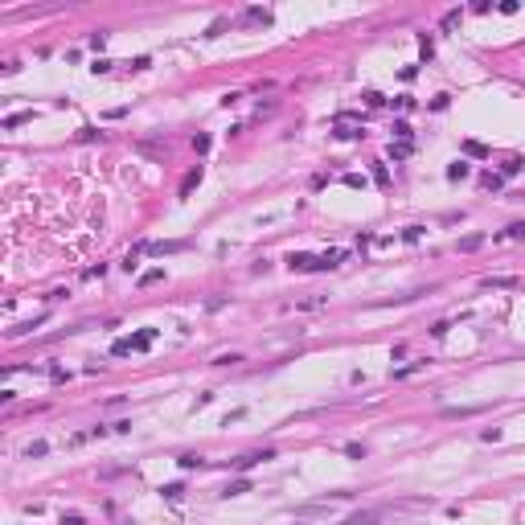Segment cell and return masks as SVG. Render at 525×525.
Here are the masks:
<instances>
[{"label":"cell","instance_id":"21","mask_svg":"<svg viewBox=\"0 0 525 525\" xmlns=\"http://www.w3.org/2000/svg\"><path fill=\"white\" fill-rule=\"evenodd\" d=\"M197 181H201V168H193L189 177H185V185H181V193H189V189H193V185H197Z\"/></svg>","mask_w":525,"mask_h":525},{"label":"cell","instance_id":"16","mask_svg":"<svg viewBox=\"0 0 525 525\" xmlns=\"http://www.w3.org/2000/svg\"><path fill=\"white\" fill-rule=\"evenodd\" d=\"M390 156L394 160H406L411 156V144H390Z\"/></svg>","mask_w":525,"mask_h":525},{"label":"cell","instance_id":"17","mask_svg":"<svg viewBox=\"0 0 525 525\" xmlns=\"http://www.w3.org/2000/svg\"><path fill=\"white\" fill-rule=\"evenodd\" d=\"M480 185H484V189H501V172H484Z\"/></svg>","mask_w":525,"mask_h":525},{"label":"cell","instance_id":"6","mask_svg":"<svg viewBox=\"0 0 525 525\" xmlns=\"http://www.w3.org/2000/svg\"><path fill=\"white\" fill-rule=\"evenodd\" d=\"M21 123H33V111H17V115H9V119H5V132L21 128Z\"/></svg>","mask_w":525,"mask_h":525},{"label":"cell","instance_id":"10","mask_svg":"<svg viewBox=\"0 0 525 525\" xmlns=\"http://www.w3.org/2000/svg\"><path fill=\"white\" fill-rule=\"evenodd\" d=\"M177 464H181V468H185V472H193V468H205V459H201V455H193V451H189V455H181V459H177Z\"/></svg>","mask_w":525,"mask_h":525},{"label":"cell","instance_id":"18","mask_svg":"<svg viewBox=\"0 0 525 525\" xmlns=\"http://www.w3.org/2000/svg\"><path fill=\"white\" fill-rule=\"evenodd\" d=\"M156 279H164V271H160V267H152V271L140 275V283H156Z\"/></svg>","mask_w":525,"mask_h":525},{"label":"cell","instance_id":"19","mask_svg":"<svg viewBox=\"0 0 525 525\" xmlns=\"http://www.w3.org/2000/svg\"><path fill=\"white\" fill-rule=\"evenodd\" d=\"M345 455H349V459H365V447H361V443H345Z\"/></svg>","mask_w":525,"mask_h":525},{"label":"cell","instance_id":"8","mask_svg":"<svg viewBox=\"0 0 525 525\" xmlns=\"http://www.w3.org/2000/svg\"><path fill=\"white\" fill-rule=\"evenodd\" d=\"M468 172H472V168H468V160H455V164L447 168V181H464Z\"/></svg>","mask_w":525,"mask_h":525},{"label":"cell","instance_id":"32","mask_svg":"<svg viewBox=\"0 0 525 525\" xmlns=\"http://www.w3.org/2000/svg\"><path fill=\"white\" fill-rule=\"evenodd\" d=\"M193 148H197V152H209V136H193Z\"/></svg>","mask_w":525,"mask_h":525},{"label":"cell","instance_id":"1","mask_svg":"<svg viewBox=\"0 0 525 525\" xmlns=\"http://www.w3.org/2000/svg\"><path fill=\"white\" fill-rule=\"evenodd\" d=\"M152 341H156V328H144V332H136V336H123V341H115L111 353H115V357H132V353H144Z\"/></svg>","mask_w":525,"mask_h":525},{"label":"cell","instance_id":"26","mask_svg":"<svg viewBox=\"0 0 525 525\" xmlns=\"http://www.w3.org/2000/svg\"><path fill=\"white\" fill-rule=\"evenodd\" d=\"M402 238H406V242H419V238H423V226H406V234H402Z\"/></svg>","mask_w":525,"mask_h":525},{"label":"cell","instance_id":"7","mask_svg":"<svg viewBox=\"0 0 525 525\" xmlns=\"http://www.w3.org/2000/svg\"><path fill=\"white\" fill-rule=\"evenodd\" d=\"M242 492H251V480H242V476H238V480L226 484V497H242Z\"/></svg>","mask_w":525,"mask_h":525},{"label":"cell","instance_id":"9","mask_svg":"<svg viewBox=\"0 0 525 525\" xmlns=\"http://www.w3.org/2000/svg\"><path fill=\"white\" fill-rule=\"evenodd\" d=\"M45 451H49V447H45L41 439H33V443H25V459H41Z\"/></svg>","mask_w":525,"mask_h":525},{"label":"cell","instance_id":"12","mask_svg":"<svg viewBox=\"0 0 525 525\" xmlns=\"http://www.w3.org/2000/svg\"><path fill=\"white\" fill-rule=\"evenodd\" d=\"M521 164H525V160H517V156H509V160L501 164V177H517V172H521Z\"/></svg>","mask_w":525,"mask_h":525},{"label":"cell","instance_id":"5","mask_svg":"<svg viewBox=\"0 0 525 525\" xmlns=\"http://www.w3.org/2000/svg\"><path fill=\"white\" fill-rule=\"evenodd\" d=\"M484 287H521V279H517V275H488Z\"/></svg>","mask_w":525,"mask_h":525},{"label":"cell","instance_id":"20","mask_svg":"<svg viewBox=\"0 0 525 525\" xmlns=\"http://www.w3.org/2000/svg\"><path fill=\"white\" fill-rule=\"evenodd\" d=\"M501 238H525V222H513V226H509Z\"/></svg>","mask_w":525,"mask_h":525},{"label":"cell","instance_id":"25","mask_svg":"<svg viewBox=\"0 0 525 525\" xmlns=\"http://www.w3.org/2000/svg\"><path fill=\"white\" fill-rule=\"evenodd\" d=\"M234 361H242L238 353H222V357H213V365H234Z\"/></svg>","mask_w":525,"mask_h":525},{"label":"cell","instance_id":"31","mask_svg":"<svg viewBox=\"0 0 525 525\" xmlns=\"http://www.w3.org/2000/svg\"><path fill=\"white\" fill-rule=\"evenodd\" d=\"M300 308H324V296H312V300H300Z\"/></svg>","mask_w":525,"mask_h":525},{"label":"cell","instance_id":"13","mask_svg":"<svg viewBox=\"0 0 525 525\" xmlns=\"http://www.w3.org/2000/svg\"><path fill=\"white\" fill-rule=\"evenodd\" d=\"M427 361H411V365H402V369H394V378H411V374H419Z\"/></svg>","mask_w":525,"mask_h":525},{"label":"cell","instance_id":"29","mask_svg":"<svg viewBox=\"0 0 525 525\" xmlns=\"http://www.w3.org/2000/svg\"><path fill=\"white\" fill-rule=\"evenodd\" d=\"M78 140H103V132H95V128H82V132H78Z\"/></svg>","mask_w":525,"mask_h":525},{"label":"cell","instance_id":"33","mask_svg":"<svg viewBox=\"0 0 525 525\" xmlns=\"http://www.w3.org/2000/svg\"><path fill=\"white\" fill-rule=\"evenodd\" d=\"M374 177H378V185H386V181H390V172H386V164H374Z\"/></svg>","mask_w":525,"mask_h":525},{"label":"cell","instance_id":"27","mask_svg":"<svg viewBox=\"0 0 525 525\" xmlns=\"http://www.w3.org/2000/svg\"><path fill=\"white\" fill-rule=\"evenodd\" d=\"M103 271H107L103 263H99V267H86V271H82V279H99V275H103Z\"/></svg>","mask_w":525,"mask_h":525},{"label":"cell","instance_id":"24","mask_svg":"<svg viewBox=\"0 0 525 525\" xmlns=\"http://www.w3.org/2000/svg\"><path fill=\"white\" fill-rule=\"evenodd\" d=\"M62 525H86L82 513H62Z\"/></svg>","mask_w":525,"mask_h":525},{"label":"cell","instance_id":"15","mask_svg":"<svg viewBox=\"0 0 525 525\" xmlns=\"http://www.w3.org/2000/svg\"><path fill=\"white\" fill-rule=\"evenodd\" d=\"M185 492V484H160V497H168V501H177Z\"/></svg>","mask_w":525,"mask_h":525},{"label":"cell","instance_id":"23","mask_svg":"<svg viewBox=\"0 0 525 525\" xmlns=\"http://www.w3.org/2000/svg\"><path fill=\"white\" fill-rule=\"evenodd\" d=\"M464 152H468V156H484V144H476V140H468V144H464Z\"/></svg>","mask_w":525,"mask_h":525},{"label":"cell","instance_id":"11","mask_svg":"<svg viewBox=\"0 0 525 525\" xmlns=\"http://www.w3.org/2000/svg\"><path fill=\"white\" fill-rule=\"evenodd\" d=\"M336 136H341V140H357V136H361V128H349L345 119H336Z\"/></svg>","mask_w":525,"mask_h":525},{"label":"cell","instance_id":"14","mask_svg":"<svg viewBox=\"0 0 525 525\" xmlns=\"http://www.w3.org/2000/svg\"><path fill=\"white\" fill-rule=\"evenodd\" d=\"M476 246H484V238H480V234H468V238H459V251H476Z\"/></svg>","mask_w":525,"mask_h":525},{"label":"cell","instance_id":"28","mask_svg":"<svg viewBox=\"0 0 525 525\" xmlns=\"http://www.w3.org/2000/svg\"><path fill=\"white\" fill-rule=\"evenodd\" d=\"M107 45V33H90V49H103Z\"/></svg>","mask_w":525,"mask_h":525},{"label":"cell","instance_id":"2","mask_svg":"<svg viewBox=\"0 0 525 525\" xmlns=\"http://www.w3.org/2000/svg\"><path fill=\"white\" fill-rule=\"evenodd\" d=\"M263 459H275V451H251V455H238V459H230V468H234V472H251L255 464H263Z\"/></svg>","mask_w":525,"mask_h":525},{"label":"cell","instance_id":"3","mask_svg":"<svg viewBox=\"0 0 525 525\" xmlns=\"http://www.w3.org/2000/svg\"><path fill=\"white\" fill-rule=\"evenodd\" d=\"M382 521V513L378 509H365V513H353V517H345L341 525H378Z\"/></svg>","mask_w":525,"mask_h":525},{"label":"cell","instance_id":"30","mask_svg":"<svg viewBox=\"0 0 525 525\" xmlns=\"http://www.w3.org/2000/svg\"><path fill=\"white\" fill-rule=\"evenodd\" d=\"M345 185H349V189H361V185H365V181H361L357 172H345Z\"/></svg>","mask_w":525,"mask_h":525},{"label":"cell","instance_id":"4","mask_svg":"<svg viewBox=\"0 0 525 525\" xmlns=\"http://www.w3.org/2000/svg\"><path fill=\"white\" fill-rule=\"evenodd\" d=\"M242 25H271V13H267V9H246V13H242Z\"/></svg>","mask_w":525,"mask_h":525},{"label":"cell","instance_id":"22","mask_svg":"<svg viewBox=\"0 0 525 525\" xmlns=\"http://www.w3.org/2000/svg\"><path fill=\"white\" fill-rule=\"evenodd\" d=\"M459 17H464V13H459V9H451V13L443 17V29H455V25H459Z\"/></svg>","mask_w":525,"mask_h":525}]
</instances>
